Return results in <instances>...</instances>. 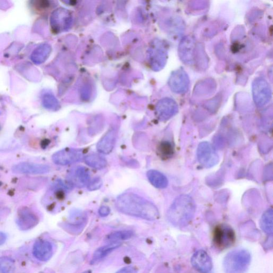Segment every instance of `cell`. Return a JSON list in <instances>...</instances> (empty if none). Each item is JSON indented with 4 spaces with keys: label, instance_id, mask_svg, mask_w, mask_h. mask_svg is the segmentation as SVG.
Instances as JSON below:
<instances>
[{
    "label": "cell",
    "instance_id": "277c9868",
    "mask_svg": "<svg viewBox=\"0 0 273 273\" xmlns=\"http://www.w3.org/2000/svg\"><path fill=\"white\" fill-rule=\"evenodd\" d=\"M214 244L216 248L224 250L231 247L235 242V234L231 226L226 224L217 226L213 235Z\"/></svg>",
    "mask_w": 273,
    "mask_h": 273
},
{
    "label": "cell",
    "instance_id": "7402d4cb",
    "mask_svg": "<svg viewBox=\"0 0 273 273\" xmlns=\"http://www.w3.org/2000/svg\"><path fill=\"white\" fill-rule=\"evenodd\" d=\"M84 161L87 165L95 169H102L107 166V161L103 157L93 154L86 156Z\"/></svg>",
    "mask_w": 273,
    "mask_h": 273
},
{
    "label": "cell",
    "instance_id": "cb8c5ba5",
    "mask_svg": "<svg viewBox=\"0 0 273 273\" xmlns=\"http://www.w3.org/2000/svg\"><path fill=\"white\" fill-rule=\"evenodd\" d=\"M15 270L13 259L8 257H0V273H14Z\"/></svg>",
    "mask_w": 273,
    "mask_h": 273
},
{
    "label": "cell",
    "instance_id": "ac0fdd59",
    "mask_svg": "<svg viewBox=\"0 0 273 273\" xmlns=\"http://www.w3.org/2000/svg\"><path fill=\"white\" fill-rule=\"evenodd\" d=\"M56 19L54 23L57 31H62L68 29L70 27L72 23V17L69 11L62 9L58 11L56 14Z\"/></svg>",
    "mask_w": 273,
    "mask_h": 273
},
{
    "label": "cell",
    "instance_id": "603a6c76",
    "mask_svg": "<svg viewBox=\"0 0 273 273\" xmlns=\"http://www.w3.org/2000/svg\"><path fill=\"white\" fill-rule=\"evenodd\" d=\"M134 235L132 231H119L112 233L106 237V241L110 243L119 242V241L128 239Z\"/></svg>",
    "mask_w": 273,
    "mask_h": 273
},
{
    "label": "cell",
    "instance_id": "5b68a950",
    "mask_svg": "<svg viewBox=\"0 0 273 273\" xmlns=\"http://www.w3.org/2000/svg\"><path fill=\"white\" fill-rule=\"evenodd\" d=\"M83 157V150L68 148L55 153L52 156V159L57 165L67 166L80 161Z\"/></svg>",
    "mask_w": 273,
    "mask_h": 273
},
{
    "label": "cell",
    "instance_id": "8992f818",
    "mask_svg": "<svg viewBox=\"0 0 273 273\" xmlns=\"http://www.w3.org/2000/svg\"><path fill=\"white\" fill-rule=\"evenodd\" d=\"M197 157L201 165L209 168L216 166L219 157L212 145L207 142L200 143L197 149Z\"/></svg>",
    "mask_w": 273,
    "mask_h": 273
},
{
    "label": "cell",
    "instance_id": "ba28073f",
    "mask_svg": "<svg viewBox=\"0 0 273 273\" xmlns=\"http://www.w3.org/2000/svg\"><path fill=\"white\" fill-rule=\"evenodd\" d=\"M68 181L72 187L84 188L90 181L89 170L81 166L72 169L68 174Z\"/></svg>",
    "mask_w": 273,
    "mask_h": 273
},
{
    "label": "cell",
    "instance_id": "f1b7e54d",
    "mask_svg": "<svg viewBox=\"0 0 273 273\" xmlns=\"http://www.w3.org/2000/svg\"><path fill=\"white\" fill-rule=\"evenodd\" d=\"M6 239L7 235L3 232H0V245H2L5 244Z\"/></svg>",
    "mask_w": 273,
    "mask_h": 273
},
{
    "label": "cell",
    "instance_id": "30bf717a",
    "mask_svg": "<svg viewBox=\"0 0 273 273\" xmlns=\"http://www.w3.org/2000/svg\"><path fill=\"white\" fill-rule=\"evenodd\" d=\"M189 83V76L183 70H178L173 72L169 81L170 88L173 92L178 94L187 92Z\"/></svg>",
    "mask_w": 273,
    "mask_h": 273
},
{
    "label": "cell",
    "instance_id": "9c48e42d",
    "mask_svg": "<svg viewBox=\"0 0 273 273\" xmlns=\"http://www.w3.org/2000/svg\"><path fill=\"white\" fill-rule=\"evenodd\" d=\"M196 43L191 37H186L180 42L179 46V55L186 64L192 65L195 61Z\"/></svg>",
    "mask_w": 273,
    "mask_h": 273
},
{
    "label": "cell",
    "instance_id": "3957f363",
    "mask_svg": "<svg viewBox=\"0 0 273 273\" xmlns=\"http://www.w3.org/2000/svg\"><path fill=\"white\" fill-rule=\"evenodd\" d=\"M251 257L248 251L236 249L226 255L223 261L225 273H244L248 268Z\"/></svg>",
    "mask_w": 273,
    "mask_h": 273
},
{
    "label": "cell",
    "instance_id": "83f0119b",
    "mask_svg": "<svg viewBox=\"0 0 273 273\" xmlns=\"http://www.w3.org/2000/svg\"><path fill=\"white\" fill-rule=\"evenodd\" d=\"M116 273H137V271L134 267L128 266L119 270Z\"/></svg>",
    "mask_w": 273,
    "mask_h": 273
},
{
    "label": "cell",
    "instance_id": "7c38bea8",
    "mask_svg": "<svg viewBox=\"0 0 273 273\" xmlns=\"http://www.w3.org/2000/svg\"><path fill=\"white\" fill-rule=\"evenodd\" d=\"M193 267L201 273L209 272L213 268L212 260L206 251L200 250L194 254L191 258Z\"/></svg>",
    "mask_w": 273,
    "mask_h": 273
},
{
    "label": "cell",
    "instance_id": "ffe728a7",
    "mask_svg": "<svg viewBox=\"0 0 273 273\" xmlns=\"http://www.w3.org/2000/svg\"><path fill=\"white\" fill-rule=\"evenodd\" d=\"M121 245L122 244L120 242H114L98 248L94 253L92 263L95 264L97 262L103 259Z\"/></svg>",
    "mask_w": 273,
    "mask_h": 273
},
{
    "label": "cell",
    "instance_id": "8fae6325",
    "mask_svg": "<svg viewBox=\"0 0 273 273\" xmlns=\"http://www.w3.org/2000/svg\"><path fill=\"white\" fill-rule=\"evenodd\" d=\"M38 223V216L28 207H24L19 210L17 224L21 230H28L35 227Z\"/></svg>",
    "mask_w": 273,
    "mask_h": 273
},
{
    "label": "cell",
    "instance_id": "484cf974",
    "mask_svg": "<svg viewBox=\"0 0 273 273\" xmlns=\"http://www.w3.org/2000/svg\"><path fill=\"white\" fill-rule=\"evenodd\" d=\"M103 185V180L100 177H96L90 181L87 188L89 191H94L100 189Z\"/></svg>",
    "mask_w": 273,
    "mask_h": 273
},
{
    "label": "cell",
    "instance_id": "52a82bcc",
    "mask_svg": "<svg viewBox=\"0 0 273 273\" xmlns=\"http://www.w3.org/2000/svg\"><path fill=\"white\" fill-rule=\"evenodd\" d=\"M253 94L254 101L257 106L265 105L271 98L269 85L263 79H257L253 83Z\"/></svg>",
    "mask_w": 273,
    "mask_h": 273
},
{
    "label": "cell",
    "instance_id": "d6986e66",
    "mask_svg": "<svg viewBox=\"0 0 273 273\" xmlns=\"http://www.w3.org/2000/svg\"><path fill=\"white\" fill-rule=\"evenodd\" d=\"M147 177L149 182L155 187L160 189L167 187L168 179L161 172L155 170H150L147 173Z\"/></svg>",
    "mask_w": 273,
    "mask_h": 273
},
{
    "label": "cell",
    "instance_id": "f546056e",
    "mask_svg": "<svg viewBox=\"0 0 273 273\" xmlns=\"http://www.w3.org/2000/svg\"><path fill=\"white\" fill-rule=\"evenodd\" d=\"M82 273H92V271L90 270H86Z\"/></svg>",
    "mask_w": 273,
    "mask_h": 273
},
{
    "label": "cell",
    "instance_id": "5bb4252c",
    "mask_svg": "<svg viewBox=\"0 0 273 273\" xmlns=\"http://www.w3.org/2000/svg\"><path fill=\"white\" fill-rule=\"evenodd\" d=\"M156 111L158 117L162 121H166L176 114L178 106L173 100L165 98L159 102Z\"/></svg>",
    "mask_w": 273,
    "mask_h": 273
},
{
    "label": "cell",
    "instance_id": "4316f807",
    "mask_svg": "<svg viewBox=\"0 0 273 273\" xmlns=\"http://www.w3.org/2000/svg\"><path fill=\"white\" fill-rule=\"evenodd\" d=\"M98 213L102 217L107 216L110 213V209L108 206H102L100 207Z\"/></svg>",
    "mask_w": 273,
    "mask_h": 273
},
{
    "label": "cell",
    "instance_id": "e0dca14e",
    "mask_svg": "<svg viewBox=\"0 0 273 273\" xmlns=\"http://www.w3.org/2000/svg\"><path fill=\"white\" fill-rule=\"evenodd\" d=\"M117 133L114 129L109 130L98 142L97 149L101 154L108 155L110 154L115 144Z\"/></svg>",
    "mask_w": 273,
    "mask_h": 273
},
{
    "label": "cell",
    "instance_id": "44dd1931",
    "mask_svg": "<svg viewBox=\"0 0 273 273\" xmlns=\"http://www.w3.org/2000/svg\"><path fill=\"white\" fill-rule=\"evenodd\" d=\"M260 227L265 233L271 235L273 232V211L269 209L262 216L260 220Z\"/></svg>",
    "mask_w": 273,
    "mask_h": 273
},
{
    "label": "cell",
    "instance_id": "6da1fadb",
    "mask_svg": "<svg viewBox=\"0 0 273 273\" xmlns=\"http://www.w3.org/2000/svg\"><path fill=\"white\" fill-rule=\"evenodd\" d=\"M116 206L118 210L124 214L147 221H155L159 217V210L154 204L133 193L120 195L117 199Z\"/></svg>",
    "mask_w": 273,
    "mask_h": 273
},
{
    "label": "cell",
    "instance_id": "4fadbf2b",
    "mask_svg": "<svg viewBox=\"0 0 273 273\" xmlns=\"http://www.w3.org/2000/svg\"><path fill=\"white\" fill-rule=\"evenodd\" d=\"M13 172L17 174H41L48 173L50 167L46 165L31 162H21L15 165Z\"/></svg>",
    "mask_w": 273,
    "mask_h": 273
},
{
    "label": "cell",
    "instance_id": "7a4b0ae2",
    "mask_svg": "<svg viewBox=\"0 0 273 273\" xmlns=\"http://www.w3.org/2000/svg\"><path fill=\"white\" fill-rule=\"evenodd\" d=\"M195 204L188 195H181L177 198L167 213L169 221L174 226H187L193 219L195 213Z\"/></svg>",
    "mask_w": 273,
    "mask_h": 273
},
{
    "label": "cell",
    "instance_id": "9a60e30c",
    "mask_svg": "<svg viewBox=\"0 0 273 273\" xmlns=\"http://www.w3.org/2000/svg\"><path fill=\"white\" fill-rule=\"evenodd\" d=\"M150 54V62L153 68L157 70L162 69L165 66L167 53L165 48L160 42H157L151 48Z\"/></svg>",
    "mask_w": 273,
    "mask_h": 273
},
{
    "label": "cell",
    "instance_id": "2e32d148",
    "mask_svg": "<svg viewBox=\"0 0 273 273\" xmlns=\"http://www.w3.org/2000/svg\"><path fill=\"white\" fill-rule=\"evenodd\" d=\"M53 248L52 245L46 240L40 239L37 241L33 249V254L38 260L46 261L52 257Z\"/></svg>",
    "mask_w": 273,
    "mask_h": 273
},
{
    "label": "cell",
    "instance_id": "d4e9b609",
    "mask_svg": "<svg viewBox=\"0 0 273 273\" xmlns=\"http://www.w3.org/2000/svg\"><path fill=\"white\" fill-rule=\"evenodd\" d=\"M159 151L163 157H170L173 154V147L168 142H163L159 147Z\"/></svg>",
    "mask_w": 273,
    "mask_h": 273
}]
</instances>
